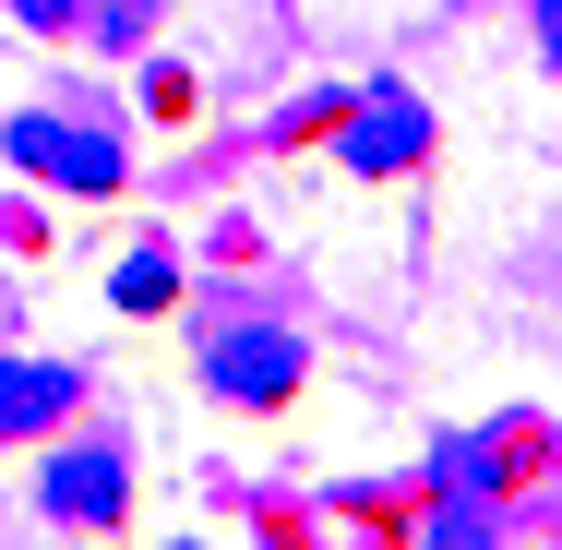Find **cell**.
<instances>
[{
    "mask_svg": "<svg viewBox=\"0 0 562 550\" xmlns=\"http://www.w3.org/2000/svg\"><path fill=\"white\" fill-rule=\"evenodd\" d=\"M300 371H312V359H300V335H288V324H227V335H204V383L239 395V407H276Z\"/></svg>",
    "mask_w": 562,
    "mask_h": 550,
    "instance_id": "cell-1",
    "label": "cell"
},
{
    "mask_svg": "<svg viewBox=\"0 0 562 550\" xmlns=\"http://www.w3.org/2000/svg\"><path fill=\"white\" fill-rule=\"evenodd\" d=\"M0 144H12V168H36V180H60V192H120V144H97V132H60V120H12Z\"/></svg>",
    "mask_w": 562,
    "mask_h": 550,
    "instance_id": "cell-2",
    "label": "cell"
},
{
    "mask_svg": "<svg viewBox=\"0 0 562 550\" xmlns=\"http://www.w3.org/2000/svg\"><path fill=\"white\" fill-rule=\"evenodd\" d=\"M120 503H132V467H120V442H72V454L48 467V515H60V527H109Z\"/></svg>",
    "mask_w": 562,
    "mask_h": 550,
    "instance_id": "cell-3",
    "label": "cell"
},
{
    "mask_svg": "<svg viewBox=\"0 0 562 550\" xmlns=\"http://www.w3.org/2000/svg\"><path fill=\"white\" fill-rule=\"evenodd\" d=\"M60 407H72V371H60V359H0V442L48 431Z\"/></svg>",
    "mask_w": 562,
    "mask_h": 550,
    "instance_id": "cell-4",
    "label": "cell"
},
{
    "mask_svg": "<svg viewBox=\"0 0 562 550\" xmlns=\"http://www.w3.org/2000/svg\"><path fill=\"white\" fill-rule=\"evenodd\" d=\"M347 156H359V168H395V156H419V109H371Z\"/></svg>",
    "mask_w": 562,
    "mask_h": 550,
    "instance_id": "cell-5",
    "label": "cell"
},
{
    "mask_svg": "<svg viewBox=\"0 0 562 550\" xmlns=\"http://www.w3.org/2000/svg\"><path fill=\"white\" fill-rule=\"evenodd\" d=\"M168 288H180L168 251H132V263H120V312H168Z\"/></svg>",
    "mask_w": 562,
    "mask_h": 550,
    "instance_id": "cell-6",
    "label": "cell"
},
{
    "mask_svg": "<svg viewBox=\"0 0 562 550\" xmlns=\"http://www.w3.org/2000/svg\"><path fill=\"white\" fill-rule=\"evenodd\" d=\"M144 24H156V0H109V12H97V36H109V48H132Z\"/></svg>",
    "mask_w": 562,
    "mask_h": 550,
    "instance_id": "cell-7",
    "label": "cell"
},
{
    "mask_svg": "<svg viewBox=\"0 0 562 550\" xmlns=\"http://www.w3.org/2000/svg\"><path fill=\"white\" fill-rule=\"evenodd\" d=\"M539 48H551V72H562V0H539Z\"/></svg>",
    "mask_w": 562,
    "mask_h": 550,
    "instance_id": "cell-8",
    "label": "cell"
},
{
    "mask_svg": "<svg viewBox=\"0 0 562 550\" xmlns=\"http://www.w3.org/2000/svg\"><path fill=\"white\" fill-rule=\"evenodd\" d=\"M12 12H24V24H72V0H12Z\"/></svg>",
    "mask_w": 562,
    "mask_h": 550,
    "instance_id": "cell-9",
    "label": "cell"
}]
</instances>
